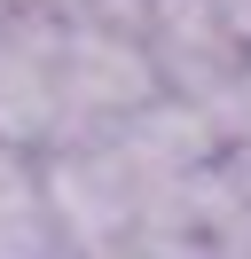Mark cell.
Segmentation results:
<instances>
[{
	"label": "cell",
	"instance_id": "cell-2",
	"mask_svg": "<svg viewBox=\"0 0 251 259\" xmlns=\"http://www.w3.org/2000/svg\"><path fill=\"white\" fill-rule=\"evenodd\" d=\"M220 32H228V48H251V0H212Z\"/></svg>",
	"mask_w": 251,
	"mask_h": 259
},
{
	"label": "cell",
	"instance_id": "cell-3",
	"mask_svg": "<svg viewBox=\"0 0 251 259\" xmlns=\"http://www.w3.org/2000/svg\"><path fill=\"white\" fill-rule=\"evenodd\" d=\"M39 8H55V16H71V8H87V0H39Z\"/></svg>",
	"mask_w": 251,
	"mask_h": 259
},
{
	"label": "cell",
	"instance_id": "cell-1",
	"mask_svg": "<svg viewBox=\"0 0 251 259\" xmlns=\"http://www.w3.org/2000/svg\"><path fill=\"white\" fill-rule=\"evenodd\" d=\"M63 102V16L24 0L0 16V142H39Z\"/></svg>",
	"mask_w": 251,
	"mask_h": 259
},
{
	"label": "cell",
	"instance_id": "cell-4",
	"mask_svg": "<svg viewBox=\"0 0 251 259\" xmlns=\"http://www.w3.org/2000/svg\"><path fill=\"white\" fill-rule=\"evenodd\" d=\"M16 8H24V0H0V16H16Z\"/></svg>",
	"mask_w": 251,
	"mask_h": 259
}]
</instances>
